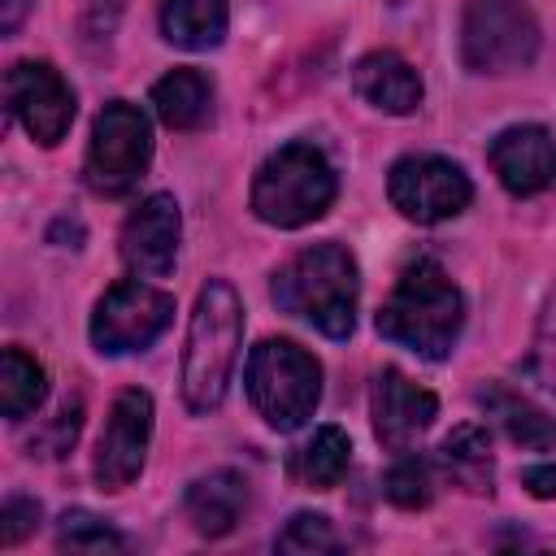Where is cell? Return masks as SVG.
<instances>
[{"instance_id": "cell-6", "label": "cell", "mask_w": 556, "mask_h": 556, "mask_svg": "<svg viewBox=\"0 0 556 556\" xmlns=\"http://www.w3.org/2000/svg\"><path fill=\"white\" fill-rule=\"evenodd\" d=\"M539 56L530 0H469L460 13V61L473 74H517Z\"/></svg>"}, {"instance_id": "cell-24", "label": "cell", "mask_w": 556, "mask_h": 556, "mask_svg": "<svg viewBox=\"0 0 556 556\" xmlns=\"http://www.w3.org/2000/svg\"><path fill=\"white\" fill-rule=\"evenodd\" d=\"M56 547L61 552H122L126 539L104 517H96L87 508H70L56 521Z\"/></svg>"}, {"instance_id": "cell-28", "label": "cell", "mask_w": 556, "mask_h": 556, "mask_svg": "<svg viewBox=\"0 0 556 556\" xmlns=\"http://www.w3.org/2000/svg\"><path fill=\"white\" fill-rule=\"evenodd\" d=\"M521 486L534 495V500H556V465H530L521 473Z\"/></svg>"}, {"instance_id": "cell-29", "label": "cell", "mask_w": 556, "mask_h": 556, "mask_svg": "<svg viewBox=\"0 0 556 556\" xmlns=\"http://www.w3.org/2000/svg\"><path fill=\"white\" fill-rule=\"evenodd\" d=\"M22 13H26V0H4V9H0V30L13 35L17 22H22Z\"/></svg>"}, {"instance_id": "cell-16", "label": "cell", "mask_w": 556, "mask_h": 556, "mask_svg": "<svg viewBox=\"0 0 556 556\" xmlns=\"http://www.w3.org/2000/svg\"><path fill=\"white\" fill-rule=\"evenodd\" d=\"M243 508H248V482L235 469H213L187 486V517H191L195 534H204V539L230 534L239 526Z\"/></svg>"}, {"instance_id": "cell-18", "label": "cell", "mask_w": 556, "mask_h": 556, "mask_svg": "<svg viewBox=\"0 0 556 556\" xmlns=\"http://www.w3.org/2000/svg\"><path fill=\"white\" fill-rule=\"evenodd\" d=\"M478 404L504 426V434H508L517 447L543 452V447L556 443V417H547L543 408H534L526 395H517V391H508V387H500V382H486V387L478 391Z\"/></svg>"}, {"instance_id": "cell-11", "label": "cell", "mask_w": 556, "mask_h": 556, "mask_svg": "<svg viewBox=\"0 0 556 556\" xmlns=\"http://www.w3.org/2000/svg\"><path fill=\"white\" fill-rule=\"evenodd\" d=\"M4 100L22 130L43 148H56L65 139L78 109L70 83L48 61H13L4 74Z\"/></svg>"}, {"instance_id": "cell-2", "label": "cell", "mask_w": 556, "mask_h": 556, "mask_svg": "<svg viewBox=\"0 0 556 556\" xmlns=\"http://www.w3.org/2000/svg\"><path fill=\"white\" fill-rule=\"evenodd\" d=\"M269 295L282 313L317 326L326 339H348L356 326V300H361L356 256L334 239L308 243L287 265L274 269Z\"/></svg>"}, {"instance_id": "cell-17", "label": "cell", "mask_w": 556, "mask_h": 556, "mask_svg": "<svg viewBox=\"0 0 556 556\" xmlns=\"http://www.w3.org/2000/svg\"><path fill=\"white\" fill-rule=\"evenodd\" d=\"M230 4L226 0H161V35L174 48L208 52L226 39Z\"/></svg>"}, {"instance_id": "cell-27", "label": "cell", "mask_w": 556, "mask_h": 556, "mask_svg": "<svg viewBox=\"0 0 556 556\" xmlns=\"http://www.w3.org/2000/svg\"><path fill=\"white\" fill-rule=\"evenodd\" d=\"M35 526H39V504H35V500L13 495V500L0 508V543H4V547L22 543V539H26Z\"/></svg>"}, {"instance_id": "cell-5", "label": "cell", "mask_w": 556, "mask_h": 556, "mask_svg": "<svg viewBox=\"0 0 556 556\" xmlns=\"http://www.w3.org/2000/svg\"><path fill=\"white\" fill-rule=\"evenodd\" d=\"M243 387L252 408L274 430H300L321 400V365L295 339H261L248 352Z\"/></svg>"}, {"instance_id": "cell-14", "label": "cell", "mask_w": 556, "mask_h": 556, "mask_svg": "<svg viewBox=\"0 0 556 556\" xmlns=\"http://www.w3.org/2000/svg\"><path fill=\"white\" fill-rule=\"evenodd\" d=\"M486 161L513 195H539L543 187L556 182V135L547 126H534V122L504 126L491 139Z\"/></svg>"}, {"instance_id": "cell-10", "label": "cell", "mask_w": 556, "mask_h": 556, "mask_svg": "<svg viewBox=\"0 0 556 556\" xmlns=\"http://www.w3.org/2000/svg\"><path fill=\"white\" fill-rule=\"evenodd\" d=\"M148 443H152V395L139 387H126L109 404L104 430L96 439L91 473H96L100 491H126L143 473Z\"/></svg>"}, {"instance_id": "cell-12", "label": "cell", "mask_w": 556, "mask_h": 556, "mask_svg": "<svg viewBox=\"0 0 556 556\" xmlns=\"http://www.w3.org/2000/svg\"><path fill=\"white\" fill-rule=\"evenodd\" d=\"M369 413H374V434L382 447L391 452H408L430 421L439 417V400L434 391L417 387L408 374H400L395 365L374 374V391H369Z\"/></svg>"}, {"instance_id": "cell-1", "label": "cell", "mask_w": 556, "mask_h": 556, "mask_svg": "<svg viewBox=\"0 0 556 556\" xmlns=\"http://www.w3.org/2000/svg\"><path fill=\"white\" fill-rule=\"evenodd\" d=\"M374 326L382 339H391L426 361H447L460 339V326H465V295L443 274L439 261L417 256L400 269Z\"/></svg>"}, {"instance_id": "cell-7", "label": "cell", "mask_w": 556, "mask_h": 556, "mask_svg": "<svg viewBox=\"0 0 556 556\" xmlns=\"http://www.w3.org/2000/svg\"><path fill=\"white\" fill-rule=\"evenodd\" d=\"M152 161V126L139 104L109 100L91 122V143L83 161V178L96 195H126L148 174Z\"/></svg>"}, {"instance_id": "cell-20", "label": "cell", "mask_w": 556, "mask_h": 556, "mask_svg": "<svg viewBox=\"0 0 556 556\" xmlns=\"http://www.w3.org/2000/svg\"><path fill=\"white\" fill-rule=\"evenodd\" d=\"M439 460L447 469V478L473 495H491L495 482V460H491V434L478 421L456 426L443 443H439Z\"/></svg>"}, {"instance_id": "cell-19", "label": "cell", "mask_w": 556, "mask_h": 556, "mask_svg": "<svg viewBox=\"0 0 556 556\" xmlns=\"http://www.w3.org/2000/svg\"><path fill=\"white\" fill-rule=\"evenodd\" d=\"M152 109L169 130H195L213 109V83L191 65L169 70L152 83Z\"/></svg>"}, {"instance_id": "cell-26", "label": "cell", "mask_w": 556, "mask_h": 556, "mask_svg": "<svg viewBox=\"0 0 556 556\" xmlns=\"http://www.w3.org/2000/svg\"><path fill=\"white\" fill-rule=\"evenodd\" d=\"M530 369H534V378H539L547 391H556V291H552L547 313H543V321H539V339H534Z\"/></svg>"}, {"instance_id": "cell-22", "label": "cell", "mask_w": 556, "mask_h": 556, "mask_svg": "<svg viewBox=\"0 0 556 556\" xmlns=\"http://www.w3.org/2000/svg\"><path fill=\"white\" fill-rule=\"evenodd\" d=\"M348 460H352V439L339 430V426H321L300 452H295V478L313 491H330L343 482L348 473Z\"/></svg>"}, {"instance_id": "cell-15", "label": "cell", "mask_w": 556, "mask_h": 556, "mask_svg": "<svg viewBox=\"0 0 556 556\" xmlns=\"http://www.w3.org/2000/svg\"><path fill=\"white\" fill-rule=\"evenodd\" d=\"M352 87H356V96L369 109L391 113V117H408L421 104V78H417V70L400 52H387V48L382 52H365L352 65Z\"/></svg>"}, {"instance_id": "cell-8", "label": "cell", "mask_w": 556, "mask_h": 556, "mask_svg": "<svg viewBox=\"0 0 556 556\" xmlns=\"http://www.w3.org/2000/svg\"><path fill=\"white\" fill-rule=\"evenodd\" d=\"M169 321H174V295H165L152 282L122 278L96 300L87 330L100 356H126V352L152 348Z\"/></svg>"}, {"instance_id": "cell-13", "label": "cell", "mask_w": 556, "mask_h": 556, "mask_svg": "<svg viewBox=\"0 0 556 556\" xmlns=\"http://www.w3.org/2000/svg\"><path fill=\"white\" fill-rule=\"evenodd\" d=\"M178 235H182L178 200L169 191L148 195L122 222V261H126V269H135L139 278H165L178 261Z\"/></svg>"}, {"instance_id": "cell-23", "label": "cell", "mask_w": 556, "mask_h": 556, "mask_svg": "<svg viewBox=\"0 0 556 556\" xmlns=\"http://www.w3.org/2000/svg\"><path fill=\"white\" fill-rule=\"evenodd\" d=\"M382 491L395 508H426L434 500V469L426 456H413V452H400V460L387 469L382 478Z\"/></svg>"}, {"instance_id": "cell-9", "label": "cell", "mask_w": 556, "mask_h": 556, "mask_svg": "<svg viewBox=\"0 0 556 556\" xmlns=\"http://www.w3.org/2000/svg\"><path fill=\"white\" fill-rule=\"evenodd\" d=\"M387 195L400 217H408L417 226H434V222H447L469 208L473 182L456 161L421 152V156H400L391 165Z\"/></svg>"}, {"instance_id": "cell-21", "label": "cell", "mask_w": 556, "mask_h": 556, "mask_svg": "<svg viewBox=\"0 0 556 556\" xmlns=\"http://www.w3.org/2000/svg\"><path fill=\"white\" fill-rule=\"evenodd\" d=\"M48 395V374L43 365L22 352V348H4V361H0V408L9 421H22L30 417Z\"/></svg>"}, {"instance_id": "cell-4", "label": "cell", "mask_w": 556, "mask_h": 556, "mask_svg": "<svg viewBox=\"0 0 556 556\" xmlns=\"http://www.w3.org/2000/svg\"><path fill=\"white\" fill-rule=\"evenodd\" d=\"M334 191H339V178L326 152L308 139H291L261 161L252 178V213L265 226L300 230L334 204Z\"/></svg>"}, {"instance_id": "cell-3", "label": "cell", "mask_w": 556, "mask_h": 556, "mask_svg": "<svg viewBox=\"0 0 556 556\" xmlns=\"http://www.w3.org/2000/svg\"><path fill=\"white\" fill-rule=\"evenodd\" d=\"M243 348V300L226 278H208L195 295V313L182 348V404L213 413L226 400L230 374Z\"/></svg>"}, {"instance_id": "cell-25", "label": "cell", "mask_w": 556, "mask_h": 556, "mask_svg": "<svg viewBox=\"0 0 556 556\" xmlns=\"http://www.w3.org/2000/svg\"><path fill=\"white\" fill-rule=\"evenodd\" d=\"M274 547L278 552H334L339 547V534H334L330 517H321V513H295L278 530Z\"/></svg>"}]
</instances>
